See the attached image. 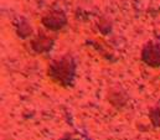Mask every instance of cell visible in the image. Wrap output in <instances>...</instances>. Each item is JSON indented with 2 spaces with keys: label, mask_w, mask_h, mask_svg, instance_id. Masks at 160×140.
I'll use <instances>...</instances> for the list:
<instances>
[{
  "label": "cell",
  "mask_w": 160,
  "mask_h": 140,
  "mask_svg": "<svg viewBox=\"0 0 160 140\" xmlns=\"http://www.w3.org/2000/svg\"><path fill=\"white\" fill-rule=\"evenodd\" d=\"M21 31H24V34H22V37H26V36H29L31 34V26L29 25V22L28 21H25V20H22L21 22H20V25H19V28H18V32H19V35H21Z\"/></svg>",
  "instance_id": "277c9868"
},
{
  "label": "cell",
  "mask_w": 160,
  "mask_h": 140,
  "mask_svg": "<svg viewBox=\"0 0 160 140\" xmlns=\"http://www.w3.org/2000/svg\"><path fill=\"white\" fill-rule=\"evenodd\" d=\"M150 117H152V119H153V122H154L155 125H160V108L154 109V110L152 112Z\"/></svg>",
  "instance_id": "8992f818"
},
{
  "label": "cell",
  "mask_w": 160,
  "mask_h": 140,
  "mask_svg": "<svg viewBox=\"0 0 160 140\" xmlns=\"http://www.w3.org/2000/svg\"><path fill=\"white\" fill-rule=\"evenodd\" d=\"M142 58L143 61L152 66V67H159L160 66V43L158 42H148L143 51H142Z\"/></svg>",
  "instance_id": "7a4b0ae2"
},
{
  "label": "cell",
  "mask_w": 160,
  "mask_h": 140,
  "mask_svg": "<svg viewBox=\"0 0 160 140\" xmlns=\"http://www.w3.org/2000/svg\"><path fill=\"white\" fill-rule=\"evenodd\" d=\"M66 21H67L66 15L63 14V11L60 10L50 11L42 18V24L50 30H58L63 28L66 25Z\"/></svg>",
  "instance_id": "3957f363"
},
{
  "label": "cell",
  "mask_w": 160,
  "mask_h": 140,
  "mask_svg": "<svg viewBox=\"0 0 160 140\" xmlns=\"http://www.w3.org/2000/svg\"><path fill=\"white\" fill-rule=\"evenodd\" d=\"M73 74H75V63L73 60L68 56L56 60L51 63V76L56 81L63 84L71 83L73 79Z\"/></svg>",
  "instance_id": "6da1fadb"
},
{
  "label": "cell",
  "mask_w": 160,
  "mask_h": 140,
  "mask_svg": "<svg viewBox=\"0 0 160 140\" xmlns=\"http://www.w3.org/2000/svg\"><path fill=\"white\" fill-rule=\"evenodd\" d=\"M61 140H91L89 138H87L86 135L81 134V133H73V134H68L65 138H62Z\"/></svg>",
  "instance_id": "5b68a950"
}]
</instances>
